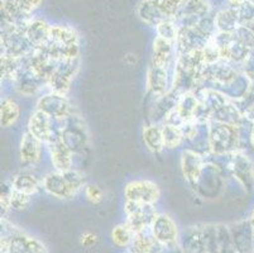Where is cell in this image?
I'll return each instance as SVG.
<instances>
[{
  "mask_svg": "<svg viewBox=\"0 0 254 253\" xmlns=\"http://www.w3.org/2000/svg\"><path fill=\"white\" fill-rule=\"evenodd\" d=\"M82 177L73 172L70 175H51L46 180V187L57 196H70L72 192L80 189Z\"/></svg>",
  "mask_w": 254,
  "mask_h": 253,
  "instance_id": "1",
  "label": "cell"
},
{
  "mask_svg": "<svg viewBox=\"0 0 254 253\" xmlns=\"http://www.w3.org/2000/svg\"><path fill=\"white\" fill-rule=\"evenodd\" d=\"M126 194L127 198L133 203L148 204L157 200L159 191L154 184L142 181V182H133V184L128 185Z\"/></svg>",
  "mask_w": 254,
  "mask_h": 253,
  "instance_id": "2",
  "label": "cell"
},
{
  "mask_svg": "<svg viewBox=\"0 0 254 253\" xmlns=\"http://www.w3.org/2000/svg\"><path fill=\"white\" fill-rule=\"evenodd\" d=\"M153 233L156 236L157 241L168 245V243L176 240V226L173 224V222L168 217H159L158 219L154 220Z\"/></svg>",
  "mask_w": 254,
  "mask_h": 253,
  "instance_id": "3",
  "label": "cell"
},
{
  "mask_svg": "<svg viewBox=\"0 0 254 253\" xmlns=\"http://www.w3.org/2000/svg\"><path fill=\"white\" fill-rule=\"evenodd\" d=\"M10 251L14 253H47L41 243L29 237H19V240L11 242Z\"/></svg>",
  "mask_w": 254,
  "mask_h": 253,
  "instance_id": "4",
  "label": "cell"
},
{
  "mask_svg": "<svg viewBox=\"0 0 254 253\" xmlns=\"http://www.w3.org/2000/svg\"><path fill=\"white\" fill-rule=\"evenodd\" d=\"M31 131L36 138L47 139L48 138V122L47 117L42 113L34 115L31 120Z\"/></svg>",
  "mask_w": 254,
  "mask_h": 253,
  "instance_id": "5",
  "label": "cell"
},
{
  "mask_svg": "<svg viewBox=\"0 0 254 253\" xmlns=\"http://www.w3.org/2000/svg\"><path fill=\"white\" fill-rule=\"evenodd\" d=\"M22 159L24 161H34L38 157V146L33 134H27L22 141Z\"/></svg>",
  "mask_w": 254,
  "mask_h": 253,
  "instance_id": "6",
  "label": "cell"
},
{
  "mask_svg": "<svg viewBox=\"0 0 254 253\" xmlns=\"http://www.w3.org/2000/svg\"><path fill=\"white\" fill-rule=\"evenodd\" d=\"M52 159L60 170H67L70 166V156L62 143H56L55 147H52Z\"/></svg>",
  "mask_w": 254,
  "mask_h": 253,
  "instance_id": "7",
  "label": "cell"
},
{
  "mask_svg": "<svg viewBox=\"0 0 254 253\" xmlns=\"http://www.w3.org/2000/svg\"><path fill=\"white\" fill-rule=\"evenodd\" d=\"M14 186L17 191L24 192V194H31V192L37 190V182L32 176L22 175L15 178Z\"/></svg>",
  "mask_w": 254,
  "mask_h": 253,
  "instance_id": "8",
  "label": "cell"
},
{
  "mask_svg": "<svg viewBox=\"0 0 254 253\" xmlns=\"http://www.w3.org/2000/svg\"><path fill=\"white\" fill-rule=\"evenodd\" d=\"M18 117V108L13 101L5 100L1 104V123L4 125H9L14 122Z\"/></svg>",
  "mask_w": 254,
  "mask_h": 253,
  "instance_id": "9",
  "label": "cell"
},
{
  "mask_svg": "<svg viewBox=\"0 0 254 253\" xmlns=\"http://www.w3.org/2000/svg\"><path fill=\"white\" fill-rule=\"evenodd\" d=\"M131 229L127 226H119L113 231V241L117 243L118 246H127L129 242H130L131 238Z\"/></svg>",
  "mask_w": 254,
  "mask_h": 253,
  "instance_id": "10",
  "label": "cell"
},
{
  "mask_svg": "<svg viewBox=\"0 0 254 253\" xmlns=\"http://www.w3.org/2000/svg\"><path fill=\"white\" fill-rule=\"evenodd\" d=\"M10 203L15 209H24L25 205L28 204V196L24 192L17 191L14 194H11Z\"/></svg>",
  "mask_w": 254,
  "mask_h": 253,
  "instance_id": "11",
  "label": "cell"
},
{
  "mask_svg": "<svg viewBox=\"0 0 254 253\" xmlns=\"http://www.w3.org/2000/svg\"><path fill=\"white\" fill-rule=\"evenodd\" d=\"M86 194H87V198H89L91 201H94V203H98V201L101 200V192L98 187L90 186L89 189H87Z\"/></svg>",
  "mask_w": 254,
  "mask_h": 253,
  "instance_id": "12",
  "label": "cell"
},
{
  "mask_svg": "<svg viewBox=\"0 0 254 253\" xmlns=\"http://www.w3.org/2000/svg\"><path fill=\"white\" fill-rule=\"evenodd\" d=\"M95 238L96 237L94 236V234H86V236L82 237V245L85 246H90L92 245V243H95Z\"/></svg>",
  "mask_w": 254,
  "mask_h": 253,
  "instance_id": "13",
  "label": "cell"
},
{
  "mask_svg": "<svg viewBox=\"0 0 254 253\" xmlns=\"http://www.w3.org/2000/svg\"><path fill=\"white\" fill-rule=\"evenodd\" d=\"M129 253H139V252H137V251H133V252H129Z\"/></svg>",
  "mask_w": 254,
  "mask_h": 253,
  "instance_id": "14",
  "label": "cell"
}]
</instances>
